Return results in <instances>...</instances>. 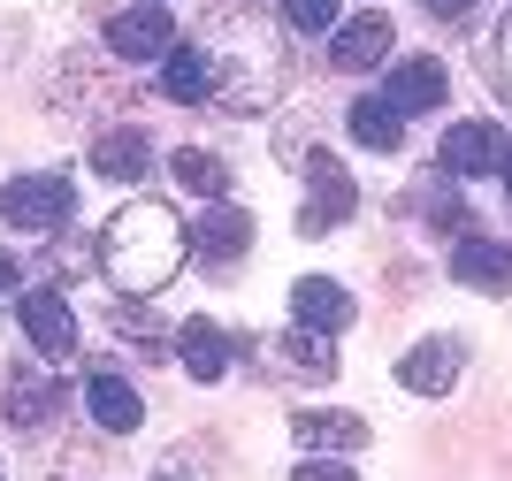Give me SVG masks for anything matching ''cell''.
<instances>
[{
	"instance_id": "cell-1",
	"label": "cell",
	"mask_w": 512,
	"mask_h": 481,
	"mask_svg": "<svg viewBox=\"0 0 512 481\" xmlns=\"http://www.w3.org/2000/svg\"><path fill=\"white\" fill-rule=\"evenodd\" d=\"M184 245H192V230H184L161 199H130V207L100 230V268H107V283L123 298H153L176 268H184Z\"/></svg>"
},
{
	"instance_id": "cell-2",
	"label": "cell",
	"mask_w": 512,
	"mask_h": 481,
	"mask_svg": "<svg viewBox=\"0 0 512 481\" xmlns=\"http://www.w3.org/2000/svg\"><path fill=\"white\" fill-rule=\"evenodd\" d=\"M69 207H77L69 176H16V184H0V222L8 230H62Z\"/></svg>"
},
{
	"instance_id": "cell-3",
	"label": "cell",
	"mask_w": 512,
	"mask_h": 481,
	"mask_svg": "<svg viewBox=\"0 0 512 481\" xmlns=\"http://www.w3.org/2000/svg\"><path fill=\"white\" fill-rule=\"evenodd\" d=\"M352 207H360V184H352V176H344L329 153H314V161H306V207H299V230L321 237L329 222H352Z\"/></svg>"
},
{
	"instance_id": "cell-4",
	"label": "cell",
	"mask_w": 512,
	"mask_h": 481,
	"mask_svg": "<svg viewBox=\"0 0 512 481\" xmlns=\"http://www.w3.org/2000/svg\"><path fill=\"white\" fill-rule=\"evenodd\" d=\"M107 46L123 54V62H169L176 54V23L161 0H138V8H123V16L107 23Z\"/></svg>"
},
{
	"instance_id": "cell-5",
	"label": "cell",
	"mask_w": 512,
	"mask_h": 481,
	"mask_svg": "<svg viewBox=\"0 0 512 481\" xmlns=\"http://www.w3.org/2000/svg\"><path fill=\"white\" fill-rule=\"evenodd\" d=\"M436 161L451 168V176H505V161H512V138L497 123H451L444 130V153Z\"/></svg>"
},
{
	"instance_id": "cell-6",
	"label": "cell",
	"mask_w": 512,
	"mask_h": 481,
	"mask_svg": "<svg viewBox=\"0 0 512 481\" xmlns=\"http://www.w3.org/2000/svg\"><path fill=\"white\" fill-rule=\"evenodd\" d=\"M459 367H467V344H459V336H421V344L398 359V382H406L413 398H451Z\"/></svg>"
},
{
	"instance_id": "cell-7",
	"label": "cell",
	"mask_w": 512,
	"mask_h": 481,
	"mask_svg": "<svg viewBox=\"0 0 512 481\" xmlns=\"http://www.w3.org/2000/svg\"><path fill=\"white\" fill-rule=\"evenodd\" d=\"M291 436H299L306 459H344V451H360L367 443V420L360 413H321V405H306V413H291Z\"/></svg>"
},
{
	"instance_id": "cell-8",
	"label": "cell",
	"mask_w": 512,
	"mask_h": 481,
	"mask_svg": "<svg viewBox=\"0 0 512 481\" xmlns=\"http://www.w3.org/2000/svg\"><path fill=\"white\" fill-rule=\"evenodd\" d=\"M16 314H23V336H31L46 359H69V352H77V314H69L62 291H23Z\"/></svg>"
},
{
	"instance_id": "cell-9",
	"label": "cell",
	"mask_w": 512,
	"mask_h": 481,
	"mask_svg": "<svg viewBox=\"0 0 512 481\" xmlns=\"http://www.w3.org/2000/svg\"><path fill=\"white\" fill-rule=\"evenodd\" d=\"M291 314H299V329H314V336H344L352 329V291L329 283V275H299V283H291Z\"/></svg>"
},
{
	"instance_id": "cell-10",
	"label": "cell",
	"mask_w": 512,
	"mask_h": 481,
	"mask_svg": "<svg viewBox=\"0 0 512 481\" xmlns=\"http://www.w3.org/2000/svg\"><path fill=\"white\" fill-rule=\"evenodd\" d=\"M444 92H451V77H444L436 54H406V62H390V92H383V100L398 107V115H428V107H444Z\"/></svg>"
},
{
	"instance_id": "cell-11",
	"label": "cell",
	"mask_w": 512,
	"mask_h": 481,
	"mask_svg": "<svg viewBox=\"0 0 512 481\" xmlns=\"http://www.w3.org/2000/svg\"><path fill=\"white\" fill-rule=\"evenodd\" d=\"M390 46H398V39H390V16H352V23L329 31V62L360 77V69H383L390 62Z\"/></svg>"
},
{
	"instance_id": "cell-12",
	"label": "cell",
	"mask_w": 512,
	"mask_h": 481,
	"mask_svg": "<svg viewBox=\"0 0 512 481\" xmlns=\"http://www.w3.org/2000/svg\"><path fill=\"white\" fill-rule=\"evenodd\" d=\"M85 413L100 420L107 436H130V428L146 420V398H138V390H130L123 375H107V367H100V375L85 382Z\"/></svg>"
},
{
	"instance_id": "cell-13",
	"label": "cell",
	"mask_w": 512,
	"mask_h": 481,
	"mask_svg": "<svg viewBox=\"0 0 512 481\" xmlns=\"http://www.w3.org/2000/svg\"><path fill=\"white\" fill-rule=\"evenodd\" d=\"M451 275L474 283V291H512V252L490 245V237H459L451 245Z\"/></svg>"
},
{
	"instance_id": "cell-14",
	"label": "cell",
	"mask_w": 512,
	"mask_h": 481,
	"mask_svg": "<svg viewBox=\"0 0 512 481\" xmlns=\"http://www.w3.org/2000/svg\"><path fill=\"white\" fill-rule=\"evenodd\" d=\"M176 359H184L192 382H222L230 375V336L214 329V321H184V329H176Z\"/></svg>"
},
{
	"instance_id": "cell-15",
	"label": "cell",
	"mask_w": 512,
	"mask_h": 481,
	"mask_svg": "<svg viewBox=\"0 0 512 481\" xmlns=\"http://www.w3.org/2000/svg\"><path fill=\"white\" fill-rule=\"evenodd\" d=\"M192 245L207 252V260H245V245H253V214H245V207H222V199H214V207L199 214Z\"/></svg>"
},
{
	"instance_id": "cell-16",
	"label": "cell",
	"mask_w": 512,
	"mask_h": 481,
	"mask_svg": "<svg viewBox=\"0 0 512 481\" xmlns=\"http://www.w3.org/2000/svg\"><path fill=\"white\" fill-rule=\"evenodd\" d=\"M344 123H352V138H360L367 153H398V146H406V115H398V107H390L383 92L352 100V115H344Z\"/></svg>"
},
{
	"instance_id": "cell-17",
	"label": "cell",
	"mask_w": 512,
	"mask_h": 481,
	"mask_svg": "<svg viewBox=\"0 0 512 481\" xmlns=\"http://www.w3.org/2000/svg\"><path fill=\"white\" fill-rule=\"evenodd\" d=\"M92 168H100L107 184H138L153 168V146H146V130H107L100 146H92Z\"/></svg>"
},
{
	"instance_id": "cell-18",
	"label": "cell",
	"mask_w": 512,
	"mask_h": 481,
	"mask_svg": "<svg viewBox=\"0 0 512 481\" xmlns=\"http://www.w3.org/2000/svg\"><path fill=\"white\" fill-rule=\"evenodd\" d=\"M161 92L184 100V107L207 100V92H214V54H207V46H176L169 62H161Z\"/></svg>"
},
{
	"instance_id": "cell-19",
	"label": "cell",
	"mask_w": 512,
	"mask_h": 481,
	"mask_svg": "<svg viewBox=\"0 0 512 481\" xmlns=\"http://www.w3.org/2000/svg\"><path fill=\"white\" fill-rule=\"evenodd\" d=\"M276 367L283 375H337V352H329V336L291 329V336H276Z\"/></svg>"
},
{
	"instance_id": "cell-20",
	"label": "cell",
	"mask_w": 512,
	"mask_h": 481,
	"mask_svg": "<svg viewBox=\"0 0 512 481\" xmlns=\"http://www.w3.org/2000/svg\"><path fill=\"white\" fill-rule=\"evenodd\" d=\"M169 168H176V184H184V191H199L207 207H214V199H222V191H230V168L214 161V153H199V146H184V153H176Z\"/></svg>"
},
{
	"instance_id": "cell-21",
	"label": "cell",
	"mask_w": 512,
	"mask_h": 481,
	"mask_svg": "<svg viewBox=\"0 0 512 481\" xmlns=\"http://www.w3.org/2000/svg\"><path fill=\"white\" fill-rule=\"evenodd\" d=\"M291 31H337V0H283Z\"/></svg>"
},
{
	"instance_id": "cell-22",
	"label": "cell",
	"mask_w": 512,
	"mask_h": 481,
	"mask_svg": "<svg viewBox=\"0 0 512 481\" xmlns=\"http://www.w3.org/2000/svg\"><path fill=\"white\" fill-rule=\"evenodd\" d=\"M46 405H54V398H46L39 382H16V390H8V420H16V428H39Z\"/></svg>"
},
{
	"instance_id": "cell-23",
	"label": "cell",
	"mask_w": 512,
	"mask_h": 481,
	"mask_svg": "<svg viewBox=\"0 0 512 481\" xmlns=\"http://www.w3.org/2000/svg\"><path fill=\"white\" fill-rule=\"evenodd\" d=\"M291 481H360V474H352L344 459H299V474H291Z\"/></svg>"
},
{
	"instance_id": "cell-24",
	"label": "cell",
	"mask_w": 512,
	"mask_h": 481,
	"mask_svg": "<svg viewBox=\"0 0 512 481\" xmlns=\"http://www.w3.org/2000/svg\"><path fill=\"white\" fill-rule=\"evenodd\" d=\"M497 84H505V92H512V16L497 23Z\"/></svg>"
},
{
	"instance_id": "cell-25",
	"label": "cell",
	"mask_w": 512,
	"mask_h": 481,
	"mask_svg": "<svg viewBox=\"0 0 512 481\" xmlns=\"http://www.w3.org/2000/svg\"><path fill=\"white\" fill-rule=\"evenodd\" d=\"M482 0H428V16H444V23H467Z\"/></svg>"
},
{
	"instance_id": "cell-26",
	"label": "cell",
	"mask_w": 512,
	"mask_h": 481,
	"mask_svg": "<svg viewBox=\"0 0 512 481\" xmlns=\"http://www.w3.org/2000/svg\"><path fill=\"white\" fill-rule=\"evenodd\" d=\"M0 291H16V260L8 252H0Z\"/></svg>"
},
{
	"instance_id": "cell-27",
	"label": "cell",
	"mask_w": 512,
	"mask_h": 481,
	"mask_svg": "<svg viewBox=\"0 0 512 481\" xmlns=\"http://www.w3.org/2000/svg\"><path fill=\"white\" fill-rule=\"evenodd\" d=\"M505 191H512V161H505Z\"/></svg>"
}]
</instances>
